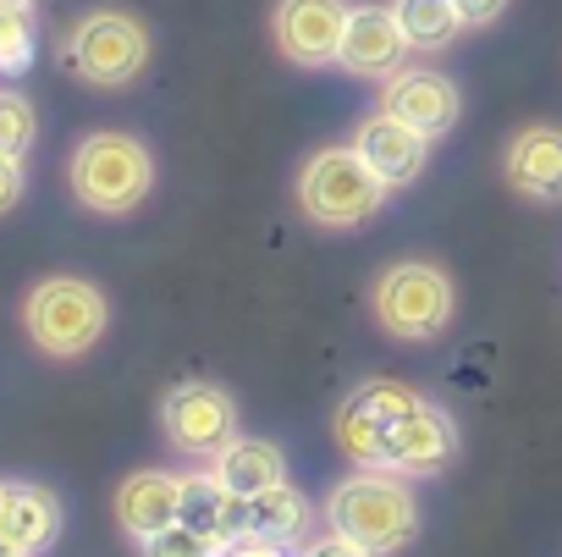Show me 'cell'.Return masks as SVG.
<instances>
[{
    "label": "cell",
    "mask_w": 562,
    "mask_h": 557,
    "mask_svg": "<svg viewBox=\"0 0 562 557\" xmlns=\"http://www.w3.org/2000/svg\"><path fill=\"white\" fill-rule=\"evenodd\" d=\"M337 447L359 469H392L408 480L441 475L458 458V425L425 392L403 381H364L337 409Z\"/></svg>",
    "instance_id": "obj_1"
},
{
    "label": "cell",
    "mask_w": 562,
    "mask_h": 557,
    "mask_svg": "<svg viewBox=\"0 0 562 557\" xmlns=\"http://www.w3.org/2000/svg\"><path fill=\"white\" fill-rule=\"evenodd\" d=\"M326 524L337 535H348L353 546L386 557V552H403L414 535H419V497L408 486V475H392V469H359L348 480L331 486L326 497Z\"/></svg>",
    "instance_id": "obj_2"
},
{
    "label": "cell",
    "mask_w": 562,
    "mask_h": 557,
    "mask_svg": "<svg viewBox=\"0 0 562 557\" xmlns=\"http://www.w3.org/2000/svg\"><path fill=\"white\" fill-rule=\"evenodd\" d=\"M507 7H513V0H458V12H463L469 29H491Z\"/></svg>",
    "instance_id": "obj_26"
},
{
    "label": "cell",
    "mask_w": 562,
    "mask_h": 557,
    "mask_svg": "<svg viewBox=\"0 0 562 557\" xmlns=\"http://www.w3.org/2000/svg\"><path fill=\"white\" fill-rule=\"evenodd\" d=\"M23 326H29L40 354L83 359L105 337L111 304H105V293L94 282H83V276H45V282L23 299Z\"/></svg>",
    "instance_id": "obj_6"
},
{
    "label": "cell",
    "mask_w": 562,
    "mask_h": 557,
    "mask_svg": "<svg viewBox=\"0 0 562 557\" xmlns=\"http://www.w3.org/2000/svg\"><path fill=\"white\" fill-rule=\"evenodd\" d=\"M23 188H29V177H23V155H0V215L18 210Z\"/></svg>",
    "instance_id": "obj_24"
},
{
    "label": "cell",
    "mask_w": 562,
    "mask_h": 557,
    "mask_svg": "<svg viewBox=\"0 0 562 557\" xmlns=\"http://www.w3.org/2000/svg\"><path fill=\"white\" fill-rule=\"evenodd\" d=\"M160 425H166V436H171L177 453H188V458H215V453L237 436V403H232V392L215 387V381H182L177 392H166Z\"/></svg>",
    "instance_id": "obj_8"
},
{
    "label": "cell",
    "mask_w": 562,
    "mask_h": 557,
    "mask_svg": "<svg viewBox=\"0 0 562 557\" xmlns=\"http://www.w3.org/2000/svg\"><path fill=\"white\" fill-rule=\"evenodd\" d=\"M381 111L403 116L408 127H419L425 138H447L463 116V94L447 73L436 67H397L386 83H381Z\"/></svg>",
    "instance_id": "obj_10"
},
{
    "label": "cell",
    "mask_w": 562,
    "mask_h": 557,
    "mask_svg": "<svg viewBox=\"0 0 562 557\" xmlns=\"http://www.w3.org/2000/svg\"><path fill=\"white\" fill-rule=\"evenodd\" d=\"M182 519V475H166V469H138L116 486V524L133 535V541H149L160 535L166 524Z\"/></svg>",
    "instance_id": "obj_14"
},
{
    "label": "cell",
    "mask_w": 562,
    "mask_h": 557,
    "mask_svg": "<svg viewBox=\"0 0 562 557\" xmlns=\"http://www.w3.org/2000/svg\"><path fill=\"white\" fill-rule=\"evenodd\" d=\"M348 29V0H276L270 12V40L293 67H337Z\"/></svg>",
    "instance_id": "obj_9"
},
{
    "label": "cell",
    "mask_w": 562,
    "mask_h": 557,
    "mask_svg": "<svg viewBox=\"0 0 562 557\" xmlns=\"http://www.w3.org/2000/svg\"><path fill=\"white\" fill-rule=\"evenodd\" d=\"M502 177L513 193H524L535 204H557L562 199V127L535 122V127L513 133V144L502 155Z\"/></svg>",
    "instance_id": "obj_13"
},
{
    "label": "cell",
    "mask_w": 562,
    "mask_h": 557,
    "mask_svg": "<svg viewBox=\"0 0 562 557\" xmlns=\"http://www.w3.org/2000/svg\"><path fill=\"white\" fill-rule=\"evenodd\" d=\"M40 138V111L29 94L0 89V155H29Z\"/></svg>",
    "instance_id": "obj_20"
},
{
    "label": "cell",
    "mask_w": 562,
    "mask_h": 557,
    "mask_svg": "<svg viewBox=\"0 0 562 557\" xmlns=\"http://www.w3.org/2000/svg\"><path fill=\"white\" fill-rule=\"evenodd\" d=\"M0 535L18 541L29 557H40L61 535V502L45 486H7L0 497Z\"/></svg>",
    "instance_id": "obj_16"
},
{
    "label": "cell",
    "mask_w": 562,
    "mask_h": 557,
    "mask_svg": "<svg viewBox=\"0 0 562 557\" xmlns=\"http://www.w3.org/2000/svg\"><path fill=\"white\" fill-rule=\"evenodd\" d=\"M72 193L94 215H133L155 188V155L133 133H89L72 149Z\"/></svg>",
    "instance_id": "obj_3"
},
{
    "label": "cell",
    "mask_w": 562,
    "mask_h": 557,
    "mask_svg": "<svg viewBox=\"0 0 562 557\" xmlns=\"http://www.w3.org/2000/svg\"><path fill=\"white\" fill-rule=\"evenodd\" d=\"M0 7H18V12H34V7H40V0H0Z\"/></svg>",
    "instance_id": "obj_28"
},
{
    "label": "cell",
    "mask_w": 562,
    "mask_h": 557,
    "mask_svg": "<svg viewBox=\"0 0 562 557\" xmlns=\"http://www.w3.org/2000/svg\"><path fill=\"white\" fill-rule=\"evenodd\" d=\"M34 62V23L18 7H0V73H23Z\"/></svg>",
    "instance_id": "obj_22"
},
{
    "label": "cell",
    "mask_w": 562,
    "mask_h": 557,
    "mask_svg": "<svg viewBox=\"0 0 562 557\" xmlns=\"http://www.w3.org/2000/svg\"><path fill=\"white\" fill-rule=\"evenodd\" d=\"M386 199H392V188L364 166V155L353 144H326L299 171V204H304V215L315 226H331V232H353V226L375 221Z\"/></svg>",
    "instance_id": "obj_4"
},
{
    "label": "cell",
    "mask_w": 562,
    "mask_h": 557,
    "mask_svg": "<svg viewBox=\"0 0 562 557\" xmlns=\"http://www.w3.org/2000/svg\"><path fill=\"white\" fill-rule=\"evenodd\" d=\"M430 144L436 138H425L419 127H408L403 116H392V111H375V116H364L359 127H353V149L364 155V166L397 193V188H408V182H419V171H425V160H430Z\"/></svg>",
    "instance_id": "obj_12"
},
{
    "label": "cell",
    "mask_w": 562,
    "mask_h": 557,
    "mask_svg": "<svg viewBox=\"0 0 562 557\" xmlns=\"http://www.w3.org/2000/svg\"><path fill=\"white\" fill-rule=\"evenodd\" d=\"M310 519H315V513H310L304 491H293L288 480L270 486V491H259V497H248V530H254V535H265V541L293 546V541H304Z\"/></svg>",
    "instance_id": "obj_18"
},
{
    "label": "cell",
    "mask_w": 562,
    "mask_h": 557,
    "mask_svg": "<svg viewBox=\"0 0 562 557\" xmlns=\"http://www.w3.org/2000/svg\"><path fill=\"white\" fill-rule=\"evenodd\" d=\"M210 464H215V480L237 497H259V491L288 480V453H281L276 442H265V436H232Z\"/></svg>",
    "instance_id": "obj_15"
},
{
    "label": "cell",
    "mask_w": 562,
    "mask_h": 557,
    "mask_svg": "<svg viewBox=\"0 0 562 557\" xmlns=\"http://www.w3.org/2000/svg\"><path fill=\"white\" fill-rule=\"evenodd\" d=\"M299 557H375V552H364V546H353L348 535H337V530H331V535L310 541V546H304Z\"/></svg>",
    "instance_id": "obj_25"
},
{
    "label": "cell",
    "mask_w": 562,
    "mask_h": 557,
    "mask_svg": "<svg viewBox=\"0 0 562 557\" xmlns=\"http://www.w3.org/2000/svg\"><path fill=\"white\" fill-rule=\"evenodd\" d=\"M221 557H293V546H281V541H265V535L243 530V535H232V541L221 546Z\"/></svg>",
    "instance_id": "obj_23"
},
{
    "label": "cell",
    "mask_w": 562,
    "mask_h": 557,
    "mask_svg": "<svg viewBox=\"0 0 562 557\" xmlns=\"http://www.w3.org/2000/svg\"><path fill=\"white\" fill-rule=\"evenodd\" d=\"M182 524H193V530H204L210 541L226 546L232 535L248 530V497L226 491L215 480V469L210 475H182Z\"/></svg>",
    "instance_id": "obj_17"
},
{
    "label": "cell",
    "mask_w": 562,
    "mask_h": 557,
    "mask_svg": "<svg viewBox=\"0 0 562 557\" xmlns=\"http://www.w3.org/2000/svg\"><path fill=\"white\" fill-rule=\"evenodd\" d=\"M0 497H7V480H0Z\"/></svg>",
    "instance_id": "obj_29"
},
{
    "label": "cell",
    "mask_w": 562,
    "mask_h": 557,
    "mask_svg": "<svg viewBox=\"0 0 562 557\" xmlns=\"http://www.w3.org/2000/svg\"><path fill=\"white\" fill-rule=\"evenodd\" d=\"M408 34L397 23L392 7H375V0H364V7H348V29H342V51H337V67L353 73V78H392L403 62H408Z\"/></svg>",
    "instance_id": "obj_11"
},
{
    "label": "cell",
    "mask_w": 562,
    "mask_h": 557,
    "mask_svg": "<svg viewBox=\"0 0 562 557\" xmlns=\"http://www.w3.org/2000/svg\"><path fill=\"white\" fill-rule=\"evenodd\" d=\"M370 310L386 337L397 343H430L452 326L458 315V288L452 276L430 259H397L381 270V282L370 293Z\"/></svg>",
    "instance_id": "obj_5"
},
{
    "label": "cell",
    "mask_w": 562,
    "mask_h": 557,
    "mask_svg": "<svg viewBox=\"0 0 562 557\" xmlns=\"http://www.w3.org/2000/svg\"><path fill=\"white\" fill-rule=\"evenodd\" d=\"M67 67L94 89H127L149 67V29L122 7L83 12L67 34Z\"/></svg>",
    "instance_id": "obj_7"
},
{
    "label": "cell",
    "mask_w": 562,
    "mask_h": 557,
    "mask_svg": "<svg viewBox=\"0 0 562 557\" xmlns=\"http://www.w3.org/2000/svg\"><path fill=\"white\" fill-rule=\"evenodd\" d=\"M0 557H29V552H23L18 541H7V535H0Z\"/></svg>",
    "instance_id": "obj_27"
},
{
    "label": "cell",
    "mask_w": 562,
    "mask_h": 557,
    "mask_svg": "<svg viewBox=\"0 0 562 557\" xmlns=\"http://www.w3.org/2000/svg\"><path fill=\"white\" fill-rule=\"evenodd\" d=\"M392 12H397V23H403V34H408V45L414 51H447L469 23H463V12H458V0H392Z\"/></svg>",
    "instance_id": "obj_19"
},
{
    "label": "cell",
    "mask_w": 562,
    "mask_h": 557,
    "mask_svg": "<svg viewBox=\"0 0 562 557\" xmlns=\"http://www.w3.org/2000/svg\"><path fill=\"white\" fill-rule=\"evenodd\" d=\"M144 546V557H221V541H210L204 530H193V524H166L160 535H149V541H138Z\"/></svg>",
    "instance_id": "obj_21"
}]
</instances>
